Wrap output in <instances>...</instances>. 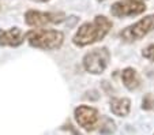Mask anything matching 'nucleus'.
I'll list each match as a JSON object with an SVG mask.
<instances>
[{"label":"nucleus","instance_id":"f257e3e1","mask_svg":"<svg viewBox=\"0 0 154 135\" xmlns=\"http://www.w3.org/2000/svg\"><path fill=\"white\" fill-rule=\"evenodd\" d=\"M112 26L113 23L111 19H108L104 15H97L93 22H85L83 25L79 26V29L72 37V44L79 48H83L101 41L111 32Z\"/></svg>","mask_w":154,"mask_h":135},{"label":"nucleus","instance_id":"f03ea898","mask_svg":"<svg viewBox=\"0 0 154 135\" xmlns=\"http://www.w3.org/2000/svg\"><path fill=\"white\" fill-rule=\"evenodd\" d=\"M26 41L30 47L42 51H55L63 45L64 34L55 29H33L26 33Z\"/></svg>","mask_w":154,"mask_h":135},{"label":"nucleus","instance_id":"7ed1b4c3","mask_svg":"<svg viewBox=\"0 0 154 135\" xmlns=\"http://www.w3.org/2000/svg\"><path fill=\"white\" fill-rule=\"evenodd\" d=\"M111 62V52L108 48H94L90 52H87L82 59L85 71L93 74V75H100L102 74Z\"/></svg>","mask_w":154,"mask_h":135},{"label":"nucleus","instance_id":"20e7f679","mask_svg":"<svg viewBox=\"0 0 154 135\" xmlns=\"http://www.w3.org/2000/svg\"><path fill=\"white\" fill-rule=\"evenodd\" d=\"M154 30V14H150L145 18H140L135 23L127 26L120 32V38L124 42H135L142 40L145 35Z\"/></svg>","mask_w":154,"mask_h":135},{"label":"nucleus","instance_id":"39448f33","mask_svg":"<svg viewBox=\"0 0 154 135\" xmlns=\"http://www.w3.org/2000/svg\"><path fill=\"white\" fill-rule=\"evenodd\" d=\"M64 19H66V15L63 12H45L37 11V10H29L25 12V23L35 29L48 26V25L61 23Z\"/></svg>","mask_w":154,"mask_h":135},{"label":"nucleus","instance_id":"423d86ee","mask_svg":"<svg viewBox=\"0 0 154 135\" xmlns=\"http://www.w3.org/2000/svg\"><path fill=\"white\" fill-rule=\"evenodd\" d=\"M74 118L75 121L81 128L86 131H93L100 124V113L96 108L89 105H79L74 111Z\"/></svg>","mask_w":154,"mask_h":135},{"label":"nucleus","instance_id":"0eeeda50","mask_svg":"<svg viewBox=\"0 0 154 135\" xmlns=\"http://www.w3.org/2000/svg\"><path fill=\"white\" fill-rule=\"evenodd\" d=\"M146 11V6L142 0H120L112 4L111 14L116 18L135 17Z\"/></svg>","mask_w":154,"mask_h":135},{"label":"nucleus","instance_id":"6e6552de","mask_svg":"<svg viewBox=\"0 0 154 135\" xmlns=\"http://www.w3.org/2000/svg\"><path fill=\"white\" fill-rule=\"evenodd\" d=\"M26 40V33L22 32L19 27H10V29H0V47L17 48L22 45Z\"/></svg>","mask_w":154,"mask_h":135},{"label":"nucleus","instance_id":"1a4fd4ad","mask_svg":"<svg viewBox=\"0 0 154 135\" xmlns=\"http://www.w3.org/2000/svg\"><path fill=\"white\" fill-rule=\"evenodd\" d=\"M122 82L124 85V87L130 91H134L137 89H139L142 79H140V75L135 68L132 67H125L122 71Z\"/></svg>","mask_w":154,"mask_h":135},{"label":"nucleus","instance_id":"9d476101","mask_svg":"<svg viewBox=\"0 0 154 135\" xmlns=\"http://www.w3.org/2000/svg\"><path fill=\"white\" fill-rule=\"evenodd\" d=\"M111 111L115 116L119 118H125L131 111V100L127 97H115L109 103Z\"/></svg>","mask_w":154,"mask_h":135},{"label":"nucleus","instance_id":"9b49d317","mask_svg":"<svg viewBox=\"0 0 154 135\" xmlns=\"http://www.w3.org/2000/svg\"><path fill=\"white\" fill-rule=\"evenodd\" d=\"M98 126H100V132L104 135H111L112 132H115V130H116L115 123L109 118H102Z\"/></svg>","mask_w":154,"mask_h":135},{"label":"nucleus","instance_id":"f8f14e48","mask_svg":"<svg viewBox=\"0 0 154 135\" xmlns=\"http://www.w3.org/2000/svg\"><path fill=\"white\" fill-rule=\"evenodd\" d=\"M142 109L145 111H153L154 109V94L147 93L142 100Z\"/></svg>","mask_w":154,"mask_h":135},{"label":"nucleus","instance_id":"ddd939ff","mask_svg":"<svg viewBox=\"0 0 154 135\" xmlns=\"http://www.w3.org/2000/svg\"><path fill=\"white\" fill-rule=\"evenodd\" d=\"M142 56L145 59L150 60V62L154 63V44H150L142 51Z\"/></svg>","mask_w":154,"mask_h":135},{"label":"nucleus","instance_id":"4468645a","mask_svg":"<svg viewBox=\"0 0 154 135\" xmlns=\"http://www.w3.org/2000/svg\"><path fill=\"white\" fill-rule=\"evenodd\" d=\"M33 2H37V3H47L49 0H33Z\"/></svg>","mask_w":154,"mask_h":135}]
</instances>
